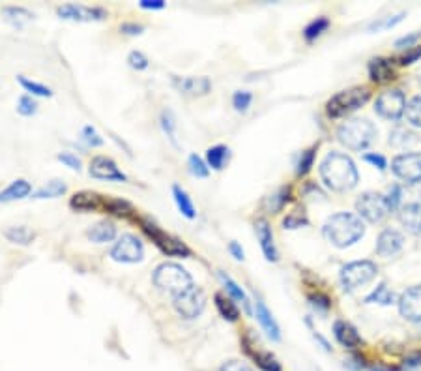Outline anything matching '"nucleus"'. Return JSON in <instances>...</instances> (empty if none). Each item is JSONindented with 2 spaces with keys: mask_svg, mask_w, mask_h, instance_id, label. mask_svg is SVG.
Returning a JSON list of instances; mask_svg holds the SVG:
<instances>
[{
  "mask_svg": "<svg viewBox=\"0 0 421 371\" xmlns=\"http://www.w3.org/2000/svg\"><path fill=\"white\" fill-rule=\"evenodd\" d=\"M255 233L257 238L260 242V248H262V253H264L266 261L276 262L279 259V253H277L276 242H274V231H271L270 223L266 220H257L255 221Z\"/></svg>",
  "mask_w": 421,
  "mask_h": 371,
  "instance_id": "nucleus-18",
  "label": "nucleus"
},
{
  "mask_svg": "<svg viewBox=\"0 0 421 371\" xmlns=\"http://www.w3.org/2000/svg\"><path fill=\"white\" fill-rule=\"evenodd\" d=\"M322 182L332 192H350L358 186L359 175L352 157L341 152H330L320 163Z\"/></svg>",
  "mask_w": 421,
  "mask_h": 371,
  "instance_id": "nucleus-1",
  "label": "nucleus"
},
{
  "mask_svg": "<svg viewBox=\"0 0 421 371\" xmlns=\"http://www.w3.org/2000/svg\"><path fill=\"white\" fill-rule=\"evenodd\" d=\"M369 77L373 83L384 84L390 83L395 79V70H393V64L388 58H373L369 62Z\"/></svg>",
  "mask_w": 421,
  "mask_h": 371,
  "instance_id": "nucleus-22",
  "label": "nucleus"
},
{
  "mask_svg": "<svg viewBox=\"0 0 421 371\" xmlns=\"http://www.w3.org/2000/svg\"><path fill=\"white\" fill-rule=\"evenodd\" d=\"M103 209L109 212V214L115 216H128L133 212V204L130 201L120 197H105L103 199Z\"/></svg>",
  "mask_w": 421,
  "mask_h": 371,
  "instance_id": "nucleus-34",
  "label": "nucleus"
},
{
  "mask_svg": "<svg viewBox=\"0 0 421 371\" xmlns=\"http://www.w3.org/2000/svg\"><path fill=\"white\" fill-rule=\"evenodd\" d=\"M81 139H83L89 147H101L103 145V137L99 135L94 126H84L81 130Z\"/></svg>",
  "mask_w": 421,
  "mask_h": 371,
  "instance_id": "nucleus-47",
  "label": "nucleus"
},
{
  "mask_svg": "<svg viewBox=\"0 0 421 371\" xmlns=\"http://www.w3.org/2000/svg\"><path fill=\"white\" fill-rule=\"evenodd\" d=\"M66 192H68V186H66L62 180L55 178V180L47 182L45 186H42V188L38 189L36 194H34V199H57L62 197Z\"/></svg>",
  "mask_w": 421,
  "mask_h": 371,
  "instance_id": "nucleus-32",
  "label": "nucleus"
},
{
  "mask_svg": "<svg viewBox=\"0 0 421 371\" xmlns=\"http://www.w3.org/2000/svg\"><path fill=\"white\" fill-rule=\"evenodd\" d=\"M89 173L90 177L101 178V180H116V182H125V180H128V177L120 171L115 160H111V157L107 156L92 157Z\"/></svg>",
  "mask_w": 421,
  "mask_h": 371,
  "instance_id": "nucleus-14",
  "label": "nucleus"
},
{
  "mask_svg": "<svg viewBox=\"0 0 421 371\" xmlns=\"http://www.w3.org/2000/svg\"><path fill=\"white\" fill-rule=\"evenodd\" d=\"M302 225H307V218L305 214H303V210L300 212V210H296V212H292V214H288L283 220V227L285 229H300Z\"/></svg>",
  "mask_w": 421,
  "mask_h": 371,
  "instance_id": "nucleus-49",
  "label": "nucleus"
},
{
  "mask_svg": "<svg viewBox=\"0 0 421 371\" xmlns=\"http://www.w3.org/2000/svg\"><path fill=\"white\" fill-rule=\"evenodd\" d=\"M120 32H124L128 36H139L145 32V26L139 25V23H122L120 25Z\"/></svg>",
  "mask_w": 421,
  "mask_h": 371,
  "instance_id": "nucleus-56",
  "label": "nucleus"
},
{
  "mask_svg": "<svg viewBox=\"0 0 421 371\" xmlns=\"http://www.w3.org/2000/svg\"><path fill=\"white\" fill-rule=\"evenodd\" d=\"M172 197H174V203H176L178 210H180L184 216H186L187 220H193V218L197 216L195 204H193L191 197H189V194H187L182 186H178V184H174V186H172Z\"/></svg>",
  "mask_w": 421,
  "mask_h": 371,
  "instance_id": "nucleus-27",
  "label": "nucleus"
},
{
  "mask_svg": "<svg viewBox=\"0 0 421 371\" xmlns=\"http://www.w3.org/2000/svg\"><path fill=\"white\" fill-rule=\"evenodd\" d=\"M403 246H405V236L399 231L386 229L380 233L376 240V253L380 257H393L403 250Z\"/></svg>",
  "mask_w": 421,
  "mask_h": 371,
  "instance_id": "nucleus-17",
  "label": "nucleus"
},
{
  "mask_svg": "<svg viewBox=\"0 0 421 371\" xmlns=\"http://www.w3.org/2000/svg\"><path fill=\"white\" fill-rule=\"evenodd\" d=\"M416 141V135H414L412 131L405 130V128H397V130H393L390 133V145L395 148L412 147Z\"/></svg>",
  "mask_w": 421,
  "mask_h": 371,
  "instance_id": "nucleus-37",
  "label": "nucleus"
},
{
  "mask_svg": "<svg viewBox=\"0 0 421 371\" xmlns=\"http://www.w3.org/2000/svg\"><path fill=\"white\" fill-rule=\"evenodd\" d=\"M391 171L395 173L397 178L405 180L408 184L421 182V154L416 152H406L400 154L391 163Z\"/></svg>",
  "mask_w": 421,
  "mask_h": 371,
  "instance_id": "nucleus-12",
  "label": "nucleus"
},
{
  "mask_svg": "<svg viewBox=\"0 0 421 371\" xmlns=\"http://www.w3.org/2000/svg\"><path fill=\"white\" fill-rule=\"evenodd\" d=\"M330 28V19L327 17H317V19H313L309 25L303 28V38H305V42H315L318 36H322L324 32Z\"/></svg>",
  "mask_w": 421,
  "mask_h": 371,
  "instance_id": "nucleus-35",
  "label": "nucleus"
},
{
  "mask_svg": "<svg viewBox=\"0 0 421 371\" xmlns=\"http://www.w3.org/2000/svg\"><path fill=\"white\" fill-rule=\"evenodd\" d=\"M229 251H230V255L236 259V261H244L245 259V253H244V248L240 246L238 242H230L229 244Z\"/></svg>",
  "mask_w": 421,
  "mask_h": 371,
  "instance_id": "nucleus-60",
  "label": "nucleus"
},
{
  "mask_svg": "<svg viewBox=\"0 0 421 371\" xmlns=\"http://www.w3.org/2000/svg\"><path fill=\"white\" fill-rule=\"evenodd\" d=\"M219 371H253V370H251L247 364H244V362L229 360V362H225L223 366L219 367Z\"/></svg>",
  "mask_w": 421,
  "mask_h": 371,
  "instance_id": "nucleus-57",
  "label": "nucleus"
},
{
  "mask_svg": "<svg viewBox=\"0 0 421 371\" xmlns=\"http://www.w3.org/2000/svg\"><path fill=\"white\" fill-rule=\"evenodd\" d=\"M365 302L367 304H380V306H391V304L399 302L395 298V294L391 293L390 289H388V285L386 283H380L378 287L374 289L373 293L369 294V297L365 298Z\"/></svg>",
  "mask_w": 421,
  "mask_h": 371,
  "instance_id": "nucleus-33",
  "label": "nucleus"
},
{
  "mask_svg": "<svg viewBox=\"0 0 421 371\" xmlns=\"http://www.w3.org/2000/svg\"><path fill=\"white\" fill-rule=\"evenodd\" d=\"M367 370L369 371H400V367L388 366V364H380V362H376V364H371V366H367Z\"/></svg>",
  "mask_w": 421,
  "mask_h": 371,
  "instance_id": "nucleus-61",
  "label": "nucleus"
},
{
  "mask_svg": "<svg viewBox=\"0 0 421 371\" xmlns=\"http://www.w3.org/2000/svg\"><path fill=\"white\" fill-rule=\"evenodd\" d=\"M376 128L373 122L367 118H354V121H347L344 124L339 126L337 139L341 145L349 148V150H365L376 139Z\"/></svg>",
  "mask_w": 421,
  "mask_h": 371,
  "instance_id": "nucleus-4",
  "label": "nucleus"
},
{
  "mask_svg": "<svg viewBox=\"0 0 421 371\" xmlns=\"http://www.w3.org/2000/svg\"><path fill=\"white\" fill-rule=\"evenodd\" d=\"M309 304H311L313 308L320 311V314H326L327 309L332 308V300L326 297V294H309Z\"/></svg>",
  "mask_w": 421,
  "mask_h": 371,
  "instance_id": "nucleus-50",
  "label": "nucleus"
},
{
  "mask_svg": "<svg viewBox=\"0 0 421 371\" xmlns=\"http://www.w3.org/2000/svg\"><path fill=\"white\" fill-rule=\"evenodd\" d=\"M421 58V48H412L406 51V55H403V57L399 58V64H403V66H410V64H414L416 60H420Z\"/></svg>",
  "mask_w": 421,
  "mask_h": 371,
  "instance_id": "nucleus-54",
  "label": "nucleus"
},
{
  "mask_svg": "<svg viewBox=\"0 0 421 371\" xmlns=\"http://www.w3.org/2000/svg\"><path fill=\"white\" fill-rule=\"evenodd\" d=\"M32 192L30 182H26L25 178H17L13 182H10L8 188L0 192V203H11V201H19V199L28 197Z\"/></svg>",
  "mask_w": 421,
  "mask_h": 371,
  "instance_id": "nucleus-24",
  "label": "nucleus"
},
{
  "mask_svg": "<svg viewBox=\"0 0 421 371\" xmlns=\"http://www.w3.org/2000/svg\"><path fill=\"white\" fill-rule=\"evenodd\" d=\"M421 366V353L416 350V353H410V355L406 356L403 364H400V371H410V370H417Z\"/></svg>",
  "mask_w": 421,
  "mask_h": 371,
  "instance_id": "nucleus-52",
  "label": "nucleus"
},
{
  "mask_svg": "<svg viewBox=\"0 0 421 371\" xmlns=\"http://www.w3.org/2000/svg\"><path fill=\"white\" fill-rule=\"evenodd\" d=\"M378 274V268L373 261H354L341 268V283L344 291H356L364 287Z\"/></svg>",
  "mask_w": 421,
  "mask_h": 371,
  "instance_id": "nucleus-7",
  "label": "nucleus"
},
{
  "mask_svg": "<svg viewBox=\"0 0 421 371\" xmlns=\"http://www.w3.org/2000/svg\"><path fill=\"white\" fill-rule=\"evenodd\" d=\"M388 204H390V210H399L400 209V201H403V188L400 186H393L390 189V195H388Z\"/></svg>",
  "mask_w": 421,
  "mask_h": 371,
  "instance_id": "nucleus-53",
  "label": "nucleus"
},
{
  "mask_svg": "<svg viewBox=\"0 0 421 371\" xmlns=\"http://www.w3.org/2000/svg\"><path fill=\"white\" fill-rule=\"evenodd\" d=\"M371 92L367 87H354V89L343 90L327 101L326 113L332 118H341V116H347L354 111H358L361 105L367 104Z\"/></svg>",
  "mask_w": 421,
  "mask_h": 371,
  "instance_id": "nucleus-5",
  "label": "nucleus"
},
{
  "mask_svg": "<svg viewBox=\"0 0 421 371\" xmlns=\"http://www.w3.org/2000/svg\"><path fill=\"white\" fill-rule=\"evenodd\" d=\"M229 157L230 150L225 145H215V147H210L206 150V163H208V167L215 169V171H221L225 167V163L229 162Z\"/></svg>",
  "mask_w": 421,
  "mask_h": 371,
  "instance_id": "nucleus-30",
  "label": "nucleus"
},
{
  "mask_svg": "<svg viewBox=\"0 0 421 371\" xmlns=\"http://www.w3.org/2000/svg\"><path fill=\"white\" fill-rule=\"evenodd\" d=\"M219 279H221V283H223L227 294H229L232 300H236V302H242V306L245 308V314H251V302H249V298H247V294L244 293V289L240 287L238 283L234 282L232 277L227 276L225 272H219Z\"/></svg>",
  "mask_w": 421,
  "mask_h": 371,
  "instance_id": "nucleus-26",
  "label": "nucleus"
},
{
  "mask_svg": "<svg viewBox=\"0 0 421 371\" xmlns=\"http://www.w3.org/2000/svg\"><path fill=\"white\" fill-rule=\"evenodd\" d=\"M38 111V104L36 99L32 98L28 94H23L21 98L17 99V113L23 116H32L36 115Z\"/></svg>",
  "mask_w": 421,
  "mask_h": 371,
  "instance_id": "nucleus-45",
  "label": "nucleus"
},
{
  "mask_svg": "<svg viewBox=\"0 0 421 371\" xmlns=\"http://www.w3.org/2000/svg\"><path fill=\"white\" fill-rule=\"evenodd\" d=\"M322 235L327 242L337 248H349L365 235V225L361 218L350 212H337L322 227Z\"/></svg>",
  "mask_w": 421,
  "mask_h": 371,
  "instance_id": "nucleus-2",
  "label": "nucleus"
},
{
  "mask_svg": "<svg viewBox=\"0 0 421 371\" xmlns=\"http://www.w3.org/2000/svg\"><path fill=\"white\" fill-rule=\"evenodd\" d=\"M111 257L116 262H139L145 257V246L135 235H122L111 250Z\"/></svg>",
  "mask_w": 421,
  "mask_h": 371,
  "instance_id": "nucleus-11",
  "label": "nucleus"
},
{
  "mask_svg": "<svg viewBox=\"0 0 421 371\" xmlns=\"http://www.w3.org/2000/svg\"><path fill=\"white\" fill-rule=\"evenodd\" d=\"M406 118L412 126L416 128H421V96H416L412 98L408 104H406Z\"/></svg>",
  "mask_w": 421,
  "mask_h": 371,
  "instance_id": "nucleus-43",
  "label": "nucleus"
},
{
  "mask_svg": "<svg viewBox=\"0 0 421 371\" xmlns=\"http://www.w3.org/2000/svg\"><path fill=\"white\" fill-rule=\"evenodd\" d=\"M333 336H335V340L344 349L356 350L361 345V338H359L358 330H356V326L347 323V321H335V324H333Z\"/></svg>",
  "mask_w": 421,
  "mask_h": 371,
  "instance_id": "nucleus-20",
  "label": "nucleus"
},
{
  "mask_svg": "<svg viewBox=\"0 0 421 371\" xmlns=\"http://www.w3.org/2000/svg\"><path fill=\"white\" fill-rule=\"evenodd\" d=\"M34 233H32L26 225H16V227H8L4 231V238L11 244H19V246H28L34 240Z\"/></svg>",
  "mask_w": 421,
  "mask_h": 371,
  "instance_id": "nucleus-29",
  "label": "nucleus"
},
{
  "mask_svg": "<svg viewBox=\"0 0 421 371\" xmlns=\"http://www.w3.org/2000/svg\"><path fill=\"white\" fill-rule=\"evenodd\" d=\"M57 157H58V162L64 163L66 167L73 169V171H81V160H79L75 154H72V152H60Z\"/></svg>",
  "mask_w": 421,
  "mask_h": 371,
  "instance_id": "nucleus-51",
  "label": "nucleus"
},
{
  "mask_svg": "<svg viewBox=\"0 0 421 371\" xmlns=\"http://www.w3.org/2000/svg\"><path fill=\"white\" fill-rule=\"evenodd\" d=\"M154 285L163 293H169L172 298L186 293L187 289L193 287V277L186 268L178 262H162L154 270Z\"/></svg>",
  "mask_w": 421,
  "mask_h": 371,
  "instance_id": "nucleus-3",
  "label": "nucleus"
},
{
  "mask_svg": "<svg viewBox=\"0 0 421 371\" xmlns=\"http://www.w3.org/2000/svg\"><path fill=\"white\" fill-rule=\"evenodd\" d=\"M139 6L142 10H163L165 2L163 0H140Z\"/></svg>",
  "mask_w": 421,
  "mask_h": 371,
  "instance_id": "nucleus-59",
  "label": "nucleus"
},
{
  "mask_svg": "<svg viewBox=\"0 0 421 371\" xmlns=\"http://www.w3.org/2000/svg\"><path fill=\"white\" fill-rule=\"evenodd\" d=\"M69 206L73 210H79V212H92V210L103 206V199L98 194H92V192H79L69 199Z\"/></svg>",
  "mask_w": 421,
  "mask_h": 371,
  "instance_id": "nucleus-23",
  "label": "nucleus"
},
{
  "mask_svg": "<svg viewBox=\"0 0 421 371\" xmlns=\"http://www.w3.org/2000/svg\"><path fill=\"white\" fill-rule=\"evenodd\" d=\"M17 81H19V84H21L23 89H25L26 92H30L32 96H42V98H51L52 96V90L49 89V87H45V84L42 83H36V81H32V79L25 77V75H19Z\"/></svg>",
  "mask_w": 421,
  "mask_h": 371,
  "instance_id": "nucleus-39",
  "label": "nucleus"
},
{
  "mask_svg": "<svg viewBox=\"0 0 421 371\" xmlns=\"http://www.w3.org/2000/svg\"><path fill=\"white\" fill-rule=\"evenodd\" d=\"M128 64H130V66L133 70H137V72H142V70L148 68V64H150V60L146 58L145 52L131 51L130 55H128Z\"/></svg>",
  "mask_w": 421,
  "mask_h": 371,
  "instance_id": "nucleus-48",
  "label": "nucleus"
},
{
  "mask_svg": "<svg viewBox=\"0 0 421 371\" xmlns=\"http://www.w3.org/2000/svg\"><path fill=\"white\" fill-rule=\"evenodd\" d=\"M399 311L406 321L420 323L421 321V285L406 289L399 298Z\"/></svg>",
  "mask_w": 421,
  "mask_h": 371,
  "instance_id": "nucleus-15",
  "label": "nucleus"
},
{
  "mask_svg": "<svg viewBox=\"0 0 421 371\" xmlns=\"http://www.w3.org/2000/svg\"><path fill=\"white\" fill-rule=\"evenodd\" d=\"M374 111L382 118L388 121H399L406 111V98L400 90H386L374 101Z\"/></svg>",
  "mask_w": 421,
  "mask_h": 371,
  "instance_id": "nucleus-10",
  "label": "nucleus"
},
{
  "mask_svg": "<svg viewBox=\"0 0 421 371\" xmlns=\"http://www.w3.org/2000/svg\"><path fill=\"white\" fill-rule=\"evenodd\" d=\"M172 306L184 319H195L203 314L204 306H206V297H204L203 289L193 285L191 289H187L186 293L172 298Z\"/></svg>",
  "mask_w": 421,
  "mask_h": 371,
  "instance_id": "nucleus-9",
  "label": "nucleus"
},
{
  "mask_svg": "<svg viewBox=\"0 0 421 371\" xmlns=\"http://www.w3.org/2000/svg\"><path fill=\"white\" fill-rule=\"evenodd\" d=\"M2 13H4L6 21L10 23V25L17 26V28H21L26 21H30L32 11L23 8V6H4L2 8Z\"/></svg>",
  "mask_w": 421,
  "mask_h": 371,
  "instance_id": "nucleus-31",
  "label": "nucleus"
},
{
  "mask_svg": "<svg viewBox=\"0 0 421 371\" xmlns=\"http://www.w3.org/2000/svg\"><path fill=\"white\" fill-rule=\"evenodd\" d=\"M288 201H291V189L281 188L279 192H276V194L266 199V209H268V212H271V214H277Z\"/></svg>",
  "mask_w": 421,
  "mask_h": 371,
  "instance_id": "nucleus-38",
  "label": "nucleus"
},
{
  "mask_svg": "<svg viewBox=\"0 0 421 371\" xmlns=\"http://www.w3.org/2000/svg\"><path fill=\"white\" fill-rule=\"evenodd\" d=\"M142 231L146 233V236L148 238H152V242L156 244L159 250L165 253V255L169 257H189L191 255V250L184 244L180 238H176V236L169 235V233H165V231L162 229V227H157L156 223H152V221L145 220L142 221Z\"/></svg>",
  "mask_w": 421,
  "mask_h": 371,
  "instance_id": "nucleus-6",
  "label": "nucleus"
},
{
  "mask_svg": "<svg viewBox=\"0 0 421 371\" xmlns=\"http://www.w3.org/2000/svg\"><path fill=\"white\" fill-rule=\"evenodd\" d=\"M356 210H358L359 218H364L369 223H378L391 212L388 199L376 192H367V194L359 195V199L356 201Z\"/></svg>",
  "mask_w": 421,
  "mask_h": 371,
  "instance_id": "nucleus-8",
  "label": "nucleus"
},
{
  "mask_svg": "<svg viewBox=\"0 0 421 371\" xmlns=\"http://www.w3.org/2000/svg\"><path fill=\"white\" fill-rule=\"evenodd\" d=\"M365 162L371 163V165H374V167L378 169V171H386V167H388L386 157L380 156V154H374V152H371V154H365Z\"/></svg>",
  "mask_w": 421,
  "mask_h": 371,
  "instance_id": "nucleus-55",
  "label": "nucleus"
},
{
  "mask_svg": "<svg viewBox=\"0 0 421 371\" xmlns=\"http://www.w3.org/2000/svg\"><path fill=\"white\" fill-rule=\"evenodd\" d=\"M215 300V306H218V311L221 314L225 321H229V323H236L240 319V309L238 306L234 304V300L230 297H225V294L218 293L213 297Z\"/></svg>",
  "mask_w": 421,
  "mask_h": 371,
  "instance_id": "nucleus-28",
  "label": "nucleus"
},
{
  "mask_svg": "<svg viewBox=\"0 0 421 371\" xmlns=\"http://www.w3.org/2000/svg\"><path fill=\"white\" fill-rule=\"evenodd\" d=\"M86 236H89L92 242H98V244H103V242H113L116 238V225L113 221H98L94 223L89 231H86Z\"/></svg>",
  "mask_w": 421,
  "mask_h": 371,
  "instance_id": "nucleus-25",
  "label": "nucleus"
},
{
  "mask_svg": "<svg viewBox=\"0 0 421 371\" xmlns=\"http://www.w3.org/2000/svg\"><path fill=\"white\" fill-rule=\"evenodd\" d=\"M399 220L412 235H421V199L400 204Z\"/></svg>",
  "mask_w": 421,
  "mask_h": 371,
  "instance_id": "nucleus-19",
  "label": "nucleus"
},
{
  "mask_svg": "<svg viewBox=\"0 0 421 371\" xmlns=\"http://www.w3.org/2000/svg\"><path fill=\"white\" fill-rule=\"evenodd\" d=\"M405 16H406L405 11H400V13H397V16H388V17H382V19H376L374 23H371L367 31L369 32L390 31V28H393V26L399 25V23L405 19Z\"/></svg>",
  "mask_w": 421,
  "mask_h": 371,
  "instance_id": "nucleus-40",
  "label": "nucleus"
},
{
  "mask_svg": "<svg viewBox=\"0 0 421 371\" xmlns=\"http://www.w3.org/2000/svg\"><path fill=\"white\" fill-rule=\"evenodd\" d=\"M417 40H420V34H410V36H405V38H400V40H397L395 48L406 49V51H408V49L414 48V43H416Z\"/></svg>",
  "mask_w": 421,
  "mask_h": 371,
  "instance_id": "nucleus-58",
  "label": "nucleus"
},
{
  "mask_svg": "<svg viewBox=\"0 0 421 371\" xmlns=\"http://www.w3.org/2000/svg\"><path fill=\"white\" fill-rule=\"evenodd\" d=\"M251 356L262 371H281V364L271 353H251Z\"/></svg>",
  "mask_w": 421,
  "mask_h": 371,
  "instance_id": "nucleus-42",
  "label": "nucleus"
},
{
  "mask_svg": "<svg viewBox=\"0 0 421 371\" xmlns=\"http://www.w3.org/2000/svg\"><path fill=\"white\" fill-rule=\"evenodd\" d=\"M159 122H162V130L167 137H169V141L178 147L176 141V118H174V113L171 109H163L162 116H159Z\"/></svg>",
  "mask_w": 421,
  "mask_h": 371,
  "instance_id": "nucleus-36",
  "label": "nucleus"
},
{
  "mask_svg": "<svg viewBox=\"0 0 421 371\" xmlns=\"http://www.w3.org/2000/svg\"><path fill=\"white\" fill-rule=\"evenodd\" d=\"M172 87L186 96H206L212 89L208 77H176L172 75Z\"/></svg>",
  "mask_w": 421,
  "mask_h": 371,
  "instance_id": "nucleus-16",
  "label": "nucleus"
},
{
  "mask_svg": "<svg viewBox=\"0 0 421 371\" xmlns=\"http://www.w3.org/2000/svg\"><path fill=\"white\" fill-rule=\"evenodd\" d=\"M255 317L259 321L260 328L264 330L266 336L270 338L271 341H279L281 340V328L277 321L274 319V315L268 308H266V304L262 300H257L255 302Z\"/></svg>",
  "mask_w": 421,
  "mask_h": 371,
  "instance_id": "nucleus-21",
  "label": "nucleus"
},
{
  "mask_svg": "<svg viewBox=\"0 0 421 371\" xmlns=\"http://www.w3.org/2000/svg\"><path fill=\"white\" fill-rule=\"evenodd\" d=\"M58 16L69 21H103L109 13L99 6L90 8L83 4H64L58 8Z\"/></svg>",
  "mask_w": 421,
  "mask_h": 371,
  "instance_id": "nucleus-13",
  "label": "nucleus"
},
{
  "mask_svg": "<svg viewBox=\"0 0 421 371\" xmlns=\"http://www.w3.org/2000/svg\"><path fill=\"white\" fill-rule=\"evenodd\" d=\"M187 167H189V173L197 178H206L210 175L208 163L204 162L201 156H197V154H191L187 157Z\"/></svg>",
  "mask_w": 421,
  "mask_h": 371,
  "instance_id": "nucleus-41",
  "label": "nucleus"
},
{
  "mask_svg": "<svg viewBox=\"0 0 421 371\" xmlns=\"http://www.w3.org/2000/svg\"><path fill=\"white\" fill-rule=\"evenodd\" d=\"M251 101H253V94H251V92H245V90L234 92L232 105H234V109L240 111V113H245V111L249 109Z\"/></svg>",
  "mask_w": 421,
  "mask_h": 371,
  "instance_id": "nucleus-46",
  "label": "nucleus"
},
{
  "mask_svg": "<svg viewBox=\"0 0 421 371\" xmlns=\"http://www.w3.org/2000/svg\"><path fill=\"white\" fill-rule=\"evenodd\" d=\"M315 156H317V150L315 148H309V150L302 152V156L296 163V175L298 177H305L309 171H311L313 163H315Z\"/></svg>",
  "mask_w": 421,
  "mask_h": 371,
  "instance_id": "nucleus-44",
  "label": "nucleus"
}]
</instances>
